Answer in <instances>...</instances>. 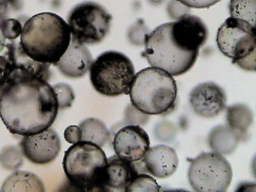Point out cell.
Instances as JSON below:
<instances>
[{
	"label": "cell",
	"mask_w": 256,
	"mask_h": 192,
	"mask_svg": "<svg viewBox=\"0 0 256 192\" xmlns=\"http://www.w3.org/2000/svg\"><path fill=\"white\" fill-rule=\"evenodd\" d=\"M150 33L149 28L146 26L142 18H138L130 28H128V40L134 46H144L146 34Z\"/></svg>",
	"instance_id": "d4e9b609"
},
{
	"label": "cell",
	"mask_w": 256,
	"mask_h": 192,
	"mask_svg": "<svg viewBox=\"0 0 256 192\" xmlns=\"http://www.w3.org/2000/svg\"><path fill=\"white\" fill-rule=\"evenodd\" d=\"M112 16L100 4L84 2L72 8L68 17L72 38L81 44L94 45L106 38Z\"/></svg>",
	"instance_id": "9c48e42d"
},
{
	"label": "cell",
	"mask_w": 256,
	"mask_h": 192,
	"mask_svg": "<svg viewBox=\"0 0 256 192\" xmlns=\"http://www.w3.org/2000/svg\"><path fill=\"white\" fill-rule=\"evenodd\" d=\"M80 128L82 130L81 141L94 142L102 148L110 140L108 126L98 118H86L80 122Z\"/></svg>",
	"instance_id": "44dd1931"
},
{
	"label": "cell",
	"mask_w": 256,
	"mask_h": 192,
	"mask_svg": "<svg viewBox=\"0 0 256 192\" xmlns=\"http://www.w3.org/2000/svg\"><path fill=\"white\" fill-rule=\"evenodd\" d=\"M188 180L198 192H224L232 184V168L222 154L204 152L196 158H188Z\"/></svg>",
	"instance_id": "ba28073f"
},
{
	"label": "cell",
	"mask_w": 256,
	"mask_h": 192,
	"mask_svg": "<svg viewBox=\"0 0 256 192\" xmlns=\"http://www.w3.org/2000/svg\"><path fill=\"white\" fill-rule=\"evenodd\" d=\"M64 138L66 142L70 144H74L82 140V130L80 126H69L64 132Z\"/></svg>",
	"instance_id": "d6a6232c"
},
{
	"label": "cell",
	"mask_w": 256,
	"mask_h": 192,
	"mask_svg": "<svg viewBox=\"0 0 256 192\" xmlns=\"http://www.w3.org/2000/svg\"><path fill=\"white\" fill-rule=\"evenodd\" d=\"M217 46L224 56L242 70L256 72V28L250 22L230 17L218 28Z\"/></svg>",
	"instance_id": "52a82bcc"
},
{
	"label": "cell",
	"mask_w": 256,
	"mask_h": 192,
	"mask_svg": "<svg viewBox=\"0 0 256 192\" xmlns=\"http://www.w3.org/2000/svg\"><path fill=\"white\" fill-rule=\"evenodd\" d=\"M156 180L145 173H138L126 186L125 192H160Z\"/></svg>",
	"instance_id": "cb8c5ba5"
},
{
	"label": "cell",
	"mask_w": 256,
	"mask_h": 192,
	"mask_svg": "<svg viewBox=\"0 0 256 192\" xmlns=\"http://www.w3.org/2000/svg\"><path fill=\"white\" fill-rule=\"evenodd\" d=\"M230 17L240 18L256 26V0H230Z\"/></svg>",
	"instance_id": "7402d4cb"
},
{
	"label": "cell",
	"mask_w": 256,
	"mask_h": 192,
	"mask_svg": "<svg viewBox=\"0 0 256 192\" xmlns=\"http://www.w3.org/2000/svg\"><path fill=\"white\" fill-rule=\"evenodd\" d=\"M5 54L12 65V76L8 84L21 80L40 78L49 82L52 74L50 64L37 62L28 57L22 50L20 42H9L5 45Z\"/></svg>",
	"instance_id": "7c38bea8"
},
{
	"label": "cell",
	"mask_w": 256,
	"mask_h": 192,
	"mask_svg": "<svg viewBox=\"0 0 256 192\" xmlns=\"http://www.w3.org/2000/svg\"><path fill=\"white\" fill-rule=\"evenodd\" d=\"M70 40L68 22L54 13L42 12L26 20L20 42L28 57L54 65L68 50Z\"/></svg>",
	"instance_id": "7a4b0ae2"
},
{
	"label": "cell",
	"mask_w": 256,
	"mask_h": 192,
	"mask_svg": "<svg viewBox=\"0 0 256 192\" xmlns=\"http://www.w3.org/2000/svg\"><path fill=\"white\" fill-rule=\"evenodd\" d=\"M142 160L146 172L158 178L170 177L178 166V154L166 145L149 148Z\"/></svg>",
	"instance_id": "2e32d148"
},
{
	"label": "cell",
	"mask_w": 256,
	"mask_h": 192,
	"mask_svg": "<svg viewBox=\"0 0 256 192\" xmlns=\"http://www.w3.org/2000/svg\"><path fill=\"white\" fill-rule=\"evenodd\" d=\"M150 120V116L138 110L132 104H128L124 110V124L126 125L145 126Z\"/></svg>",
	"instance_id": "4316f807"
},
{
	"label": "cell",
	"mask_w": 256,
	"mask_h": 192,
	"mask_svg": "<svg viewBox=\"0 0 256 192\" xmlns=\"http://www.w3.org/2000/svg\"><path fill=\"white\" fill-rule=\"evenodd\" d=\"M226 124L242 136L244 141L248 140V130L254 122V114L248 105L233 104L226 108Z\"/></svg>",
	"instance_id": "ffe728a7"
},
{
	"label": "cell",
	"mask_w": 256,
	"mask_h": 192,
	"mask_svg": "<svg viewBox=\"0 0 256 192\" xmlns=\"http://www.w3.org/2000/svg\"><path fill=\"white\" fill-rule=\"evenodd\" d=\"M166 12L170 18L178 20L185 14H190V8L178 2L177 0H170L166 8Z\"/></svg>",
	"instance_id": "1f68e13d"
},
{
	"label": "cell",
	"mask_w": 256,
	"mask_h": 192,
	"mask_svg": "<svg viewBox=\"0 0 256 192\" xmlns=\"http://www.w3.org/2000/svg\"><path fill=\"white\" fill-rule=\"evenodd\" d=\"M138 174L134 162H128L117 154L108 158L105 168L104 186L106 192H125L126 186Z\"/></svg>",
	"instance_id": "e0dca14e"
},
{
	"label": "cell",
	"mask_w": 256,
	"mask_h": 192,
	"mask_svg": "<svg viewBox=\"0 0 256 192\" xmlns=\"http://www.w3.org/2000/svg\"><path fill=\"white\" fill-rule=\"evenodd\" d=\"M20 0H0V24L8 20L12 12H16L21 8Z\"/></svg>",
	"instance_id": "4dcf8cb0"
},
{
	"label": "cell",
	"mask_w": 256,
	"mask_h": 192,
	"mask_svg": "<svg viewBox=\"0 0 256 192\" xmlns=\"http://www.w3.org/2000/svg\"><path fill=\"white\" fill-rule=\"evenodd\" d=\"M0 26L2 28V34L5 38L14 40L21 36L24 26L20 20L16 18H8L0 24Z\"/></svg>",
	"instance_id": "83f0119b"
},
{
	"label": "cell",
	"mask_w": 256,
	"mask_h": 192,
	"mask_svg": "<svg viewBox=\"0 0 256 192\" xmlns=\"http://www.w3.org/2000/svg\"><path fill=\"white\" fill-rule=\"evenodd\" d=\"M58 110L53 88L40 78L18 80L0 92V117L13 134L30 136L46 130Z\"/></svg>",
	"instance_id": "6da1fadb"
},
{
	"label": "cell",
	"mask_w": 256,
	"mask_h": 192,
	"mask_svg": "<svg viewBox=\"0 0 256 192\" xmlns=\"http://www.w3.org/2000/svg\"><path fill=\"white\" fill-rule=\"evenodd\" d=\"M1 192H45L41 178L34 173L17 170L8 176L2 184Z\"/></svg>",
	"instance_id": "d6986e66"
},
{
	"label": "cell",
	"mask_w": 256,
	"mask_h": 192,
	"mask_svg": "<svg viewBox=\"0 0 256 192\" xmlns=\"http://www.w3.org/2000/svg\"><path fill=\"white\" fill-rule=\"evenodd\" d=\"M21 150L30 162L44 165L54 161L61 150V140L57 132L48 128L38 134L24 136Z\"/></svg>",
	"instance_id": "30bf717a"
},
{
	"label": "cell",
	"mask_w": 256,
	"mask_h": 192,
	"mask_svg": "<svg viewBox=\"0 0 256 192\" xmlns=\"http://www.w3.org/2000/svg\"><path fill=\"white\" fill-rule=\"evenodd\" d=\"M189 102L197 116L202 118H214L226 109V96L218 84L202 82L190 92Z\"/></svg>",
	"instance_id": "4fadbf2b"
},
{
	"label": "cell",
	"mask_w": 256,
	"mask_h": 192,
	"mask_svg": "<svg viewBox=\"0 0 256 192\" xmlns=\"http://www.w3.org/2000/svg\"><path fill=\"white\" fill-rule=\"evenodd\" d=\"M89 70L94 90L108 97L129 94L136 74L130 58L116 50H108L98 56Z\"/></svg>",
	"instance_id": "8992f818"
},
{
	"label": "cell",
	"mask_w": 256,
	"mask_h": 192,
	"mask_svg": "<svg viewBox=\"0 0 256 192\" xmlns=\"http://www.w3.org/2000/svg\"><path fill=\"white\" fill-rule=\"evenodd\" d=\"M52 88L58 100V108L60 110L70 108L76 98V94L72 86L68 84L60 82L56 84Z\"/></svg>",
	"instance_id": "484cf974"
},
{
	"label": "cell",
	"mask_w": 256,
	"mask_h": 192,
	"mask_svg": "<svg viewBox=\"0 0 256 192\" xmlns=\"http://www.w3.org/2000/svg\"><path fill=\"white\" fill-rule=\"evenodd\" d=\"M92 62V53L85 44L72 38L68 50L54 66L66 77L78 78L90 70Z\"/></svg>",
	"instance_id": "9a60e30c"
},
{
	"label": "cell",
	"mask_w": 256,
	"mask_h": 192,
	"mask_svg": "<svg viewBox=\"0 0 256 192\" xmlns=\"http://www.w3.org/2000/svg\"><path fill=\"white\" fill-rule=\"evenodd\" d=\"M5 45H6V38L4 37V34H2V28L0 26V53L4 50Z\"/></svg>",
	"instance_id": "d590c367"
},
{
	"label": "cell",
	"mask_w": 256,
	"mask_h": 192,
	"mask_svg": "<svg viewBox=\"0 0 256 192\" xmlns=\"http://www.w3.org/2000/svg\"><path fill=\"white\" fill-rule=\"evenodd\" d=\"M142 57L150 66L162 69L172 76H180L190 70L200 53H192L180 48L170 34V22L157 26L146 34Z\"/></svg>",
	"instance_id": "5b68a950"
},
{
	"label": "cell",
	"mask_w": 256,
	"mask_h": 192,
	"mask_svg": "<svg viewBox=\"0 0 256 192\" xmlns=\"http://www.w3.org/2000/svg\"><path fill=\"white\" fill-rule=\"evenodd\" d=\"M164 1V0H148V2L154 6H158L160 4H162Z\"/></svg>",
	"instance_id": "8d00e7d4"
},
{
	"label": "cell",
	"mask_w": 256,
	"mask_h": 192,
	"mask_svg": "<svg viewBox=\"0 0 256 192\" xmlns=\"http://www.w3.org/2000/svg\"><path fill=\"white\" fill-rule=\"evenodd\" d=\"M21 148L8 146L0 150V165L8 170H18L24 164V157Z\"/></svg>",
	"instance_id": "603a6c76"
},
{
	"label": "cell",
	"mask_w": 256,
	"mask_h": 192,
	"mask_svg": "<svg viewBox=\"0 0 256 192\" xmlns=\"http://www.w3.org/2000/svg\"><path fill=\"white\" fill-rule=\"evenodd\" d=\"M170 34L180 48L192 53H200V48L206 44L208 29L200 17L185 14L170 22Z\"/></svg>",
	"instance_id": "8fae6325"
},
{
	"label": "cell",
	"mask_w": 256,
	"mask_h": 192,
	"mask_svg": "<svg viewBox=\"0 0 256 192\" xmlns=\"http://www.w3.org/2000/svg\"><path fill=\"white\" fill-rule=\"evenodd\" d=\"M256 184L252 182H242L238 184L236 190L238 192H253L256 190Z\"/></svg>",
	"instance_id": "e575fe53"
},
{
	"label": "cell",
	"mask_w": 256,
	"mask_h": 192,
	"mask_svg": "<svg viewBox=\"0 0 256 192\" xmlns=\"http://www.w3.org/2000/svg\"><path fill=\"white\" fill-rule=\"evenodd\" d=\"M189 8H209L220 0H177Z\"/></svg>",
	"instance_id": "836d02e7"
},
{
	"label": "cell",
	"mask_w": 256,
	"mask_h": 192,
	"mask_svg": "<svg viewBox=\"0 0 256 192\" xmlns=\"http://www.w3.org/2000/svg\"><path fill=\"white\" fill-rule=\"evenodd\" d=\"M154 133L156 138L160 141L170 142L176 137L177 130L174 124L164 121L156 125Z\"/></svg>",
	"instance_id": "f1b7e54d"
},
{
	"label": "cell",
	"mask_w": 256,
	"mask_h": 192,
	"mask_svg": "<svg viewBox=\"0 0 256 192\" xmlns=\"http://www.w3.org/2000/svg\"><path fill=\"white\" fill-rule=\"evenodd\" d=\"M244 141L238 132L226 125H218L210 130L208 142L210 150L222 156L232 154Z\"/></svg>",
	"instance_id": "ac0fdd59"
},
{
	"label": "cell",
	"mask_w": 256,
	"mask_h": 192,
	"mask_svg": "<svg viewBox=\"0 0 256 192\" xmlns=\"http://www.w3.org/2000/svg\"><path fill=\"white\" fill-rule=\"evenodd\" d=\"M12 65L6 56H0V92L8 85L12 76Z\"/></svg>",
	"instance_id": "f546056e"
},
{
	"label": "cell",
	"mask_w": 256,
	"mask_h": 192,
	"mask_svg": "<svg viewBox=\"0 0 256 192\" xmlns=\"http://www.w3.org/2000/svg\"><path fill=\"white\" fill-rule=\"evenodd\" d=\"M129 94L132 105L145 114L165 116L176 108L178 88L168 72L150 66L134 74Z\"/></svg>",
	"instance_id": "3957f363"
},
{
	"label": "cell",
	"mask_w": 256,
	"mask_h": 192,
	"mask_svg": "<svg viewBox=\"0 0 256 192\" xmlns=\"http://www.w3.org/2000/svg\"><path fill=\"white\" fill-rule=\"evenodd\" d=\"M113 148L120 158L128 162H137L144 158L150 148V138L141 126L126 125L116 133Z\"/></svg>",
	"instance_id": "5bb4252c"
},
{
	"label": "cell",
	"mask_w": 256,
	"mask_h": 192,
	"mask_svg": "<svg viewBox=\"0 0 256 192\" xmlns=\"http://www.w3.org/2000/svg\"><path fill=\"white\" fill-rule=\"evenodd\" d=\"M108 158L101 146L94 142L80 141L68 148L62 166L72 190L106 192L104 186Z\"/></svg>",
	"instance_id": "277c9868"
}]
</instances>
